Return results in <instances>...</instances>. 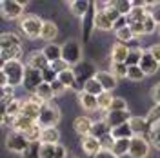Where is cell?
Instances as JSON below:
<instances>
[{
  "instance_id": "1",
  "label": "cell",
  "mask_w": 160,
  "mask_h": 158,
  "mask_svg": "<svg viewBox=\"0 0 160 158\" xmlns=\"http://www.w3.org/2000/svg\"><path fill=\"white\" fill-rule=\"evenodd\" d=\"M2 73L8 77L9 80V86L17 87V86H22L24 82V75H26V64H22V60H9L6 64H2Z\"/></svg>"
},
{
  "instance_id": "2",
  "label": "cell",
  "mask_w": 160,
  "mask_h": 158,
  "mask_svg": "<svg viewBox=\"0 0 160 158\" xmlns=\"http://www.w3.org/2000/svg\"><path fill=\"white\" fill-rule=\"evenodd\" d=\"M60 122V109L55 106V104H44L42 109H40V115H38V120H37V124H38L42 129L46 127H57Z\"/></svg>"
},
{
  "instance_id": "3",
  "label": "cell",
  "mask_w": 160,
  "mask_h": 158,
  "mask_svg": "<svg viewBox=\"0 0 160 158\" xmlns=\"http://www.w3.org/2000/svg\"><path fill=\"white\" fill-rule=\"evenodd\" d=\"M62 58L69 66H77L82 62V46L78 40H68L62 44Z\"/></svg>"
},
{
  "instance_id": "4",
  "label": "cell",
  "mask_w": 160,
  "mask_h": 158,
  "mask_svg": "<svg viewBox=\"0 0 160 158\" xmlns=\"http://www.w3.org/2000/svg\"><path fill=\"white\" fill-rule=\"evenodd\" d=\"M20 27L22 31L29 37V38H40V35H42V27H44V20L37 17V15H28V17H24L22 22H20Z\"/></svg>"
},
{
  "instance_id": "5",
  "label": "cell",
  "mask_w": 160,
  "mask_h": 158,
  "mask_svg": "<svg viewBox=\"0 0 160 158\" xmlns=\"http://www.w3.org/2000/svg\"><path fill=\"white\" fill-rule=\"evenodd\" d=\"M6 147L9 149V151H13V153L22 155L26 149L29 147V140L26 138V135L20 133V131H11L6 136Z\"/></svg>"
},
{
  "instance_id": "6",
  "label": "cell",
  "mask_w": 160,
  "mask_h": 158,
  "mask_svg": "<svg viewBox=\"0 0 160 158\" xmlns=\"http://www.w3.org/2000/svg\"><path fill=\"white\" fill-rule=\"evenodd\" d=\"M44 84V78H42V71L33 69V67H28L26 66V75H24V82H22V87L26 89L28 93L35 95L37 89Z\"/></svg>"
},
{
  "instance_id": "7",
  "label": "cell",
  "mask_w": 160,
  "mask_h": 158,
  "mask_svg": "<svg viewBox=\"0 0 160 158\" xmlns=\"http://www.w3.org/2000/svg\"><path fill=\"white\" fill-rule=\"evenodd\" d=\"M149 140L146 136H133L131 138V146H129V155L131 158H148L149 155Z\"/></svg>"
},
{
  "instance_id": "8",
  "label": "cell",
  "mask_w": 160,
  "mask_h": 158,
  "mask_svg": "<svg viewBox=\"0 0 160 158\" xmlns=\"http://www.w3.org/2000/svg\"><path fill=\"white\" fill-rule=\"evenodd\" d=\"M0 9L4 18L8 20H17L24 15V2H17V0H2L0 2Z\"/></svg>"
},
{
  "instance_id": "9",
  "label": "cell",
  "mask_w": 160,
  "mask_h": 158,
  "mask_svg": "<svg viewBox=\"0 0 160 158\" xmlns=\"http://www.w3.org/2000/svg\"><path fill=\"white\" fill-rule=\"evenodd\" d=\"M42 106H44V102L33 95V96H29V98L24 100V104H22V115L28 116V118L38 120V115H40Z\"/></svg>"
},
{
  "instance_id": "10",
  "label": "cell",
  "mask_w": 160,
  "mask_h": 158,
  "mask_svg": "<svg viewBox=\"0 0 160 158\" xmlns=\"http://www.w3.org/2000/svg\"><path fill=\"white\" fill-rule=\"evenodd\" d=\"M129 118H131L129 111H108V113L104 115V120H106V124H108L111 129L128 124Z\"/></svg>"
},
{
  "instance_id": "11",
  "label": "cell",
  "mask_w": 160,
  "mask_h": 158,
  "mask_svg": "<svg viewBox=\"0 0 160 158\" xmlns=\"http://www.w3.org/2000/svg\"><path fill=\"white\" fill-rule=\"evenodd\" d=\"M28 67H33V69H38V71H44L46 67H49V60L46 58L44 51L42 49H37V51H31L28 55V62H26Z\"/></svg>"
},
{
  "instance_id": "12",
  "label": "cell",
  "mask_w": 160,
  "mask_h": 158,
  "mask_svg": "<svg viewBox=\"0 0 160 158\" xmlns=\"http://www.w3.org/2000/svg\"><path fill=\"white\" fill-rule=\"evenodd\" d=\"M95 78L98 80L100 86L104 87V91H108V93H111L113 89L118 86V82H117V77H115L111 71H97Z\"/></svg>"
},
{
  "instance_id": "13",
  "label": "cell",
  "mask_w": 160,
  "mask_h": 158,
  "mask_svg": "<svg viewBox=\"0 0 160 158\" xmlns=\"http://www.w3.org/2000/svg\"><path fill=\"white\" fill-rule=\"evenodd\" d=\"M158 62H157V60L153 58V55H151L149 51L146 49L144 51V55H142V60H140V64H138V67L142 71H144V73H146V75H155V73H157V71H158Z\"/></svg>"
},
{
  "instance_id": "14",
  "label": "cell",
  "mask_w": 160,
  "mask_h": 158,
  "mask_svg": "<svg viewBox=\"0 0 160 158\" xmlns=\"http://www.w3.org/2000/svg\"><path fill=\"white\" fill-rule=\"evenodd\" d=\"M82 151L93 158L102 151V144H100L98 138H95V136H91V135L89 136H84V138H82Z\"/></svg>"
},
{
  "instance_id": "15",
  "label": "cell",
  "mask_w": 160,
  "mask_h": 158,
  "mask_svg": "<svg viewBox=\"0 0 160 158\" xmlns=\"http://www.w3.org/2000/svg\"><path fill=\"white\" fill-rule=\"evenodd\" d=\"M73 127H75V131L78 133L82 138L84 136H89L91 129H93V120L89 116H77L75 122H73Z\"/></svg>"
},
{
  "instance_id": "16",
  "label": "cell",
  "mask_w": 160,
  "mask_h": 158,
  "mask_svg": "<svg viewBox=\"0 0 160 158\" xmlns=\"http://www.w3.org/2000/svg\"><path fill=\"white\" fill-rule=\"evenodd\" d=\"M129 51H131V49L128 47V46H126V44H122V42H117V44H113V47H111V62L126 64Z\"/></svg>"
},
{
  "instance_id": "17",
  "label": "cell",
  "mask_w": 160,
  "mask_h": 158,
  "mask_svg": "<svg viewBox=\"0 0 160 158\" xmlns=\"http://www.w3.org/2000/svg\"><path fill=\"white\" fill-rule=\"evenodd\" d=\"M129 126L133 129V133H135V136H144L146 133H149V129H151L146 116H131Z\"/></svg>"
},
{
  "instance_id": "18",
  "label": "cell",
  "mask_w": 160,
  "mask_h": 158,
  "mask_svg": "<svg viewBox=\"0 0 160 158\" xmlns=\"http://www.w3.org/2000/svg\"><path fill=\"white\" fill-rule=\"evenodd\" d=\"M15 47H22L20 37L15 33H2L0 35V49H15Z\"/></svg>"
},
{
  "instance_id": "19",
  "label": "cell",
  "mask_w": 160,
  "mask_h": 158,
  "mask_svg": "<svg viewBox=\"0 0 160 158\" xmlns=\"http://www.w3.org/2000/svg\"><path fill=\"white\" fill-rule=\"evenodd\" d=\"M78 104L84 111H97L98 109V100H97V96H93V95L86 93V91L78 93Z\"/></svg>"
},
{
  "instance_id": "20",
  "label": "cell",
  "mask_w": 160,
  "mask_h": 158,
  "mask_svg": "<svg viewBox=\"0 0 160 158\" xmlns=\"http://www.w3.org/2000/svg\"><path fill=\"white\" fill-rule=\"evenodd\" d=\"M69 9L73 15L84 18L91 9V2H88V0H73V2H69Z\"/></svg>"
},
{
  "instance_id": "21",
  "label": "cell",
  "mask_w": 160,
  "mask_h": 158,
  "mask_svg": "<svg viewBox=\"0 0 160 158\" xmlns=\"http://www.w3.org/2000/svg\"><path fill=\"white\" fill-rule=\"evenodd\" d=\"M95 27L100 31H111L113 29V22L108 18L106 9H98L95 13Z\"/></svg>"
},
{
  "instance_id": "22",
  "label": "cell",
  "mask_w": 160,
  "mask_h": 158,
  "mask_svg": "<svg viewBox=\"0 0 160 158\" xmlns=\"http://www.w3.org/2000/svg\"><path fill=\"white\" fill-rule=\"evenodd\" d=\"M57 35H58V27H57V24L51 22V20H44V27H42V35H40V38L46 40L48 44H51V40L57 38Z\"/></svg>"
},
{
  "instance_id": "23",
  "label": "cell",
  "mask_w": 160,
  "mask_h": 158,
  "mask_svg": "<svg viewBox=\"0 0 160 158\" xmlns=\"http://www.w3.org/2000/svg\"><path fill=\"white\" fill-rule=\"evenodd\" d=\"M44 55H46V58L49 60V64H53V62H57V60L62 58V46H58V44H46V47H44Z\"/></svg>"
},
{
  "instance_id": "24",
  "label": "cell",
  "mask_w": 160,
  "mask_h": 158,
  "mask_svg": "<svg viewBox=\"0 0 160 158\" xmlns=\"http://www.w3.org/2000/svg\"><path fill=\"white\" fill-rule=\"evenodd\" d=\"M106 135H111V127L106 124V120H97V122H93V129H91V136H95V138H104Z\"/></svg>"
},
{
  "instance_id": "25",
  "label": "cell",
  "mask_w": 160,
  "mask_h": 158,
  "mask_svg": "<svg viewBox=\"0 0 160 158\" xmlns=\"http://www.w3.org/2000/svg\"><path fill=\"white\" fill-rule=\"evenodd\" d=\"M111 135L115 136V140H131L133 136H135V133H133V129H131L129 122L124 124V126H118V127L111 129Z\"/></svg>"
},
{
  "instance_id": "26",
  "label": "cell",
  "mask_w": 160,
  "mask_h": 158,
  "mask_svg": "<svg viewBox=\"0 0 160 158\" xmlns=\"http://www.w3.org/2000/svg\"><path fill=\"white\" fill-rule=\"evenodd\" d=\"M40 142H42V144H58V142H60V131L57 127H46V129H42Z\"/></svg>"
},
{
  "instance_id": "27",
  "label": "cell",
  "mask_w": 160,
  "mask_h": 158,
  "mask_svg": "<svg viewBox=\"0 0 160 158\" xmlns=\"http://www.w3.org/2000/svg\"><path fill=\"white\" fill-rule=\"evenodd\" d=\"M35 124H37V120L28 118V116L20 115V116H17V120H15V126H13V131H20V133H26V131H29V129L33 127Z\"/></svg>"
},
{
  "instance_id": "28",
  "label": "cell",
  "mask_w": 160,
  "mask_h": 158,
  "mask_svg": "<svg viewBox=\"0 0 160 158\" xmlns=\"http://www.w3.org/2000/svg\"><path fill=\"white\" fill-rule=\"evenodd\" d=\"M146 17H148V9L144 6H135L133 11L128 15V22H129V26L131 24H138V22H144Z\"/></svg>"
},
{
  "instance_id": "29",
  "label": "cell",
  "mask_w": 160,
  "mask_h": 158,
  "mask_svg": "<svg viewBox=\"0 0 160 158\" xmlns=\"http://www.w3.org/2000/svg\"><path fill=\"white\" fill-rule=\"evenodd\" d=\"M35 96L40 98L44 104H48L51 100L55 98V93H53V87H51V84H42L38 89H37V93H35Z\"/></svg>"
},
{
  "instance_id": "30",
  "label": "cell",
  "mask_w": 160,
  "mask_h": 158,
  "mask_svg": "<svg viewBox=\"0 0 160 158\" xmlns=\"http://www.w3.org/2000/svg\"><path fill=\"white\" fill-rule=\"evenodd\" d=\"M111 6L115 7V9L118 11L122 17H128L131 11H133V0H115V2H111Z\"/></svg>"
},
{
  "instance_id": "31",
  "label": "cell",
  "mask_w": 160,
  "mask_h": 158,
  "mask_svg": "<svg viewBox=\"0 0 160 158\" xmlns=\"http://www.w3.org/2000/svg\"><path fill=\"white\" fill-rule=\"evenodd\" d=\"M0 106L2 109H6V106L15 100V87L13 86H6V87H0Z\"/></svg>"
},
{
  "instance_id": "32",
  "label": "cell",
  "mask_w": 160,
  "mask_h": 158,
  "mask_svg": "<svg viewBox=\"0 0 160 158\" xmlns=\"http://www.w3.org/2000/svg\"><path fill=\"white\" fill-rule=\"evenodd\" d=\"M22 100L15 98L13 102H9L8 106H6V109H2V115H11V116H20L22 115Z\"/></svg>"
},
{
  "instance_id": "33",
  "label": "cell",
  "mask_w": 160,
  "mask_h": 158,
  "mask_svg": "<svg viewBox=\"0 0 160 158\" xmlns=\"http://www.w3.org/2000/svg\"><path fill=\"white\" fill-rule=\"evenodd\" d=\"M58 80L66 86V89H73L75 87V84H77V73H75L73 69L64 71V73H60L58 75Z\"/></svg>"
},
{
  "instance_id": "34",
  "label": "cell",
  "mask_w": 160,
  "mask_h": 158,
  "mask_svg": "<svg viewBox=\"0 0 160 158\" xmlns=\"http://www.w3.org/2000/svg\"><path fill=\"white\" fill-rule=\"evenodd\" d=\"M84 91L89 93V95H93V96H100V95L104 93V87L100 86V82L97 78H91L84 84Z\"/></svg>"
},
{
  "instance_id": "35",
  "label": "cell",
  "mask_w": 160,
  "mask_h": 158,
  "mask_svg": "<svg viewBox=\"0 0 160 158\" xmlns=\"http://www.w3.org/2000/svg\"><path fill=\"white\" fill-rule=\"evenodd\" d=\"M129 146H131V140H117L111 151H113L118 158L126 156V155H129Z\"/></svg>"
},
{
  "instance_id": "36",
  "label": "cell",
  "mask_w": 160,
  "mask_h": 158,
  "mask_svg": "<svg viewBox=\"0 0 160 158\" xmlns=\"http://www.w3.org/2000/svg\"><path fill=\"white\" fill-rule=\"evenodd\" d=\"M142 55H144V49L142 47H133L128 55V60H126V66L128 67H133V66H138L140 60H142Z\"/></svg>"
},
{
  "instance_id": "37",
  "label": "cell",
  "mask_w": 160,
  "mask_h": 158,
  "mask_svg": "<svg viewBox=\"0 0 160 158\" xmlns=\"http://www.w3.org/2000/svg\"><path fill=\"white\" fill-rule=\"evenodd\" d=\"M40 149H42V142H31L29 147L22 153V158H42Z\"/></svg>"
},
{
  "instance_id": "38",
  "label": "cell",
  "mask_w": 160,
  "mask_h": 158,
  "mask_svg": "<svg viewBox=\"0 0 160 158\" xmlns=\"http://www.w3.org/2000/svg\"><path fill=\"white\" fill-rule=\"evenodd\" d=\"M146 120H148L149 127H153V126L160 124V104H155V106L149 109V113L146 115Z\"/></svg>"
},
{
  "instance_id": "39",
  "label": "cell",
  "mask_w": 160,
  "mask_h": 158,
  "mask_svg": "<svg viewBox=\"0 0 160 158\" xmlns=\"http://www.w3.org/2000/svg\"><path fill=\"white\" fill-rule=\"evenodd\" d=\"M113 95L111 93H108V91H104L100 96H97V100H98V109H102V111H109V107H111V102H113Z\"/></svg>"
},
{
  "instance_id": "40",
  "label": "cell",
  "mask_w": 160,
  "mask_h": 158,
  "mask_svg": "<svg viewBox=\"0 0 160 158\" xmlns=\"http://www.w3.org/2000/svg\"><path fill=\"white\" fill-rule=\"evenodd\" d=\"M146 9H148V15L153 17V20L157 22V26H160V0L158 2H148Z\"/></svg>"
},
{
  "instance_id": "41",
  "label": "cell",
  "mask_w": 160,
  "mask_h": 158,
  "mask_svg": "<svg viewBox=\"0 0 160 158\" xmlns=\"http://www.w3.org/2000/svg\"><path fill=\"white\" fill-rule=\"evenodd\" d=\"M111 73L117 78H128V66L118 64V62H111Z\"/></svg>"
},
{
  "instance_id": "42",
  "label": "cell",
  "mask_w": 160,
  "mask_h": 158,
  "mask_svg": "<svg viewBox=\"0 0 160 158\" xmlns=\"http://www.w3.org/2000/svg\"><path fill=\"white\" fill-rule=\"evenodd\" d=\"M115 35H117V40L122 42V44H128V42H131V40L135 38V35H133V31H131L129 26L124 27V29H120V31H115Z\"/></svg>"
},
{
  "instance_id": "43",
  "label": "cell",
  "mask_w": 160,
  "mask_h": 158,
  "mask_svg": "<svg viewBox=\"0 0 160 158\" xmlns=\"http://www.w3.org/2000/svg\"><path fill=\"white\" fill-rule=\"evenodd\" d=\"M24 135H26V138L29 140V144H31V142H40V136H42V127H40L38 124H35V126H33L29 131H26Z\"/></svg>"
},
{
  "instance_id": "44",
  "label": "cell",
  "mask_w": 160,
  "mask_h": 158,
  "mask_svg": "<svg viewBox=\"0 0 160 158\" xmlns=\"http://www.w3.org/2000/svg\"><path fill=\"white\" fill-rule=\"evenodd\" d=\"M146 77V73L140 69L138 66H133V67H128V78L133 80V82H140V80Z\"/></svg>"
},
{
  "instance_id": "45",
  "label": "cell",
  "mask_w": 160,
  "mask_h": 158,
  "mask_svg": "<svg viewBox=\"0 0 160 158\" xmlns=\"http://www.w3.org/2000/svg\"><path fill=\"white\" fill-rule=\"evenodd\" d=\"M149 142L155 146V147L160 149V124H157V126H153V127L149 129Z\"/></svg>"
},
{
  "instance_id": "46",
  "label": "cell",
  "mask_w": 160,
  "mask_h": 158,
  "mask_svg": "<svg viewBox=\"0 0 160 158\" xmlns=\"http://www.w3.org/2000/svg\"><path fill=\"white\" fill-rule=\"evenodd\" d=\"M42 78H44V84H53L55 80H58V73L49 66V67H46L42 71Z\"/></svg>"
},
{
  "instance_id": "47",
  "label": "cell",
  "mask_w": 160,
  "mask_h": 158,
  "mask_svg": "<svg viewBox=\"0 0 160 158\" xmlns=\"http://www.w3.org/2000/svg\"><path fill=\"white\" fill-rule=\"evenodd\" d=\"M109 111H128V102H126V98H122V96H115L113 102H111Z\"/></svg>"
},
{
  "instance_id": "48",
  "label": "cell",
  "mask_w": 160,
  "mask_h": 158,
  "mask_svg": "<svg viewBox=\"0 0 160 158\" xmlns=\"http://www.w3.org/2000/svg\"><path fill=\"white\" fill-rule=\"evenodd\" d=\"M55 151H57V144H42L40 156L42 158H55Z\"/></svg>"
},
{
  "instance_id": "49",
  "label": "cell",
  "mask_w": 160,
  "mask_h": 158,
  "mask_svg": "<svg viewBox=\"0 0 160 158\" xmlns=\"http://www.w3.org/2000/svg\"><path fill=\"white\" fill-rule=\"evenodd\" d=\"M51 67L57 71L58 75H60V73H64V71H69V69H71V66H69V64H68L64 58H60V60H57V62H53V64H51Z\"/></svg>"
},
{
  "instance_id": "50",
  "label": "cell",
  "mask_w": 160,
  "mask_h": 158,
  "mask_svg": "<svg viewBox=\"0 0 160 158\" xmlns=\"http://www.w3.org/2000/svg\"><path fill=\"white\" fill-rule=\"evenodd\" d=\"M115 142H117V140H115L113 135H106L104 138H100V144H102V149H104V151H111L113 146H115Z\"/></svg>"
},
{
  "instance_id": "51",
  "label": "cell",
  "mask_w": 160,
  "mask_h": 158,
  "mask_svg": "<svg viewBox=\"0 0 160 158\" xmlns=\"http://www.w3.org/2000/svg\"><path fill=\"white\" fill-rule=\"evenodd\" d=\"M106 15H108V18H109L113 24H115V22H117V20L122 17L118 11H117L115 7H113V6H111V2H108V6H106Z\"/></svg>"
},
{
  "instance_id": "52",
  "label": "cell",
  "mask_w": 160,
  "mask_h": 158,
  "mask_svg": "<svg viewBox=\"0 0 160 158\" xmlns=\"http://www.w3.org/2000/svg\"><path fill=\"white\" fill-rule=\"evenodd\" d=\"M144 29H146V35H151V33H155V29H157V22L153 20V17H146V20H144Z\"/></svg>"
},
{
  "instance_id": "53",
  "label": "cell",
  "mask_w": 160,
  "mask_h": 158,
  "mask_svg": "<svg viewBox=\"0 0 160 158\" xmlns=\"http://www.w3.org/2000/svg\"><path fill=\"white\" fill-rule=\"evenodd\" d=\"M51 87H53V93H55V96H60V95H64V93H66V86H64L60 80H55V82L51 84Z\"/></svg>"
},
{
  "instance_id": "54",
  "label": "cell",
  "mask_w": 160,
  "mask_h": 158,
  "mask_svg": "<svg viewBox=\"0 0 160 158\" xmlns=\"http://www.w3.org/2000/svg\"><path fill=\"white\" fill-rule=\"evenodd\" d=\"M129 27H131V31H133V35H135V38H137V37H142V35H146V29H144V22H138V24H131Z\"/></svg>"
},
{
  "instance_id": "55",
  "label": "cell",
  "mask_w": 160,
  "mask_h": 158,
  "mask_svg": "<svg viewBox=\"0 0 160 158\" xmlns=\"http://www.w3.org/2000/svg\"><path fill=\"white\" fill-rule=\"evenodd\" d=\"M148 51H149L151 55H153V58H155V60H157V62L160 64V44H153V46H151Z\"/></svg>"
},
{
  "instance_id": "56",
  "label": "cell",
  "mask_w": 160,
  "mask_h": 158,
  "mask_svg": "<svg viewBox=\"0 0 160 158\" xmlns=\"http://www.w3.org/2000/svg\"><path fill=\"white\" fill-rule=\"evenodd\" d=\"M55 158H68V151L62 144H57V151H55Z\"/></svg>"
},
{
  "instance_id": "57",
  "label": "cell",
  "mask_w": 160,
  "mask_h": 158,
  "mask_svg": "<svg viewBox=\"0 0 160 158\" xmlns=\"http://www.w3.org/2000/svg\"><path fill=\"white\" fill-rule=\"evenodd\" d=\"M151 96H153V100H155V104H160V82L153 87V91H151Z\"/></svg>"
},
{
  "instance_id": "58",
  "label": "cell",
  "mask_w": 160,
  "mask_h": 158,
  "mask_svg": "<svg viewBox=\"0 0 160 158\" xmlns=\"http://www.w3.org/2000/svg\"><path fill=\"white\" fill-rule=\"evenodd\" d=\"M93 158H118V156H117L113 151H104V149H102L98 155H97V156H93Z\"/></svg>"
},
{
  "instance_id": "59",
  "label": "cell",
  "mask_w": 160,
  "mask_h": 158,
  "mask_svg": "<svg viewBox=\"0 0 160 158\" xmlns=\"http://www.w3.org/2000/svg\"><path fill=\"white\" fill-rule=\"evenodd\" d=\"M68 158H77V156H68Z\"/></svg>"
}]
</instances>
